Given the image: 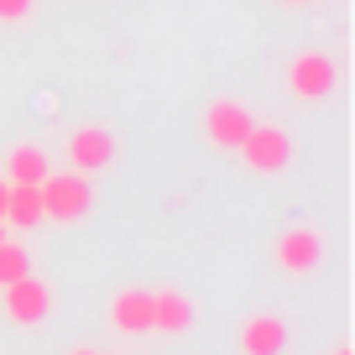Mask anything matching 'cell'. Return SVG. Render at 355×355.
<instances>
[{
	"label": "cell",
	"mask_w": 355,
	"mask_h": 355,
	"mask_svg": "<svg viewBox=\"0 0 355 355\" xmlns=\"http://www.w3.org/2000/svg\"><path fill=\"white\" fill-rule=\"evenodd\" d=\"M37 189H42V220H63V225L68 220H84L89 204H94L84 173H47Z\"/></svg>",
	"instance_id": "1"
},
{
	"label": "cell",
	"mask_w": 355,
	"mask_h": 355,
	"mask_svg": "<svg viewBox=\"0 0 355 355\" xmlns=\"http://www.w3.org/2000/svg\"><path fill=\"white\" fill-rule=\"evenodd\" d=\"M241 157L256 167V173H282L293 157V141L282 125H251V136L241 141Z\"/></svg>",
	"instance_id": "2"
},
{
	"label": "cell",
	"mask_w": 355,
	"mask_h": 355,
	"mask_svg": "<svg viewBox=\"0 0 355 355\" xmlns=\"http://www.w3.org/2000/svg\"><path fill=\"white\" fill-rule=\"evenodd\" d=\"M47 309H53V293H47L42 277L26 272V277L6 282V319H11V324H42Z\"/></svg>",
	"instance_id": "3"
},
{
	"label": "cell",
	"mask_w": 355,
	"mask_h": 355,
	"mask_svg": "<svg viewBox=\"0 0 355 355\" xmlns=\"http://www.w3.org/2000/svg\"><path fill=\"white\" fill-rule=\"evenodd\" d=\"M251 110L245 105H235V100H214L209 105V115H204V131H209V141L214 146H225V152H241V141L251 136Z\"/></svg>",
	"instance_id": "4"
},
{
	"label": "cell",
	"mask_w": 355,
	"mask_h": 355,
	"mask_svg": "<svg viewBox=\"0 0 355 355\" xmlns=\"http://www.w3.org/2000/svg\"><path fill=\"white\" fill-rule=\"evenodd\" d=\"M288 84H293L298 100H324V94L334 89V58L298 53V58H293V68H288Z\"/></svg>",
	"instance_id": "5"
},
{
	"label": "cell",
	"mask_w": 355,
	"mask_h": 355,
	"mask_svg": "<svg viewBox=\"0 0 355 355\" xmlns=\"http://www.w3.org/2000/svg\"><path fill=\"white\" fill-rule=\"evenodd\" d=\"M110 157H115V136L105 131V125H78V131L68 136V162H73L78 173H100Z\"/></svg>",
	"instance_id": "6"
},
{
	"label": "cell",
	"mask_w": 355,
	"mask_h": 355,
	"mask_svg": "<svg viewBox=\"0 0 355 355\" xmlns=\"http://www.w3.org/2000/svg\"><path fill=\"white\" fill-rule=\"evenodd\" d=\"M282 350H288V324H282L277 313H256V319H245L241 355H282Z\"/></svg>",
	"instance_id": "7"
},
{
	"label": "cell",
	"mask_w": 355,
	"mask_h": 355,
	"mask_svg": "<svg viewBox=\"0 0 355 355\" xmlns=\"http://www.w3.org/2000/svg\"><path fill=\"white\" fill-rule=\"evenodd\" d=\"M110 324L121 334H146L152 329V293L146 288H125V293H115V303H110Z\"/></svg>",
	"instance_id": "8"
},
{
	"label": "cell",
	"mask_w": 355,
	"mask_h": 355,
	"mask_svg": "<svg viewBox=\"0 0 355 355\" xmlns=\"http://www.w3.org/2000/svg\"><path fill=\"white\" fill-rule=\"evenodd\" d=\"M319 256H324V241L313 230H288L277 241V261H282V272H313L319 266Z\"/></svg>",
	"instance_id": "9"
},
{
	"label": "cell",
	"mask_w": 355,
	"mask_h": 355,
	"mask_svg": "<svg viewBox=\"0 0 355 355\" xmlns=\"http://www.w3.org/2000/svg\"><path fill=\"white\" fill-rule=\"evenodd\" d=\"M193 324V303L183 298V293H152V329H162V334H183Z\"/></svg>",
	"instance_id": "10"
},
{
	"label": "cell",
	"mask_w": 355,
	"mask_h": 355,
	"mask_svg": "<svg viewBox=\"0 0 355 355\" xmlns=\"http://www.w3.org/2000/svg\"><path fill=\"white\" fill-rule=\"evenodd\" d=\"M6 220H11L16 230H32V225L42 220V189H37V183H11V189H6Z\"/></svg>",
	"instance_id": "11"
},
{
	"label": "cell",
	"mask_w": 355,
	"mask_h": 355,
	"mask_svg": "<svg viewBox=\"0 0 355 355\" xmlns=\"http://www.w3.org/2000/svg\"><path fill=\"white\" fill-rule=\"evenodd\" d=\"M6 173H11V183H42L47 178V157L37 152V146H16V152L6 157Z\"/></svg>",
	"instance_id": "12"
},
{
	"label": "cell",
	"mask_w": 355,
	"mask_h": 355,
	"mask_svg": "<svg viewBox=\"0 0 355 355\" xmlns=\"http://www.w3.org/2000/svg\"><path fill=\"white\" fill-rule=\"evenodd\" d=\"M32 272V261H26V251L16 241H0V288L6 282H16V277H26Z\"/></svg>",
	"instance_id": "13"
},
{
	"label": "cell",
	"mask_w": 355,
	"mask_h": 355,
	"mask_svg": "<svg viewBox=\"0 0 355 355\" xmlns=\"http://www.w3.org/2000/svg\"><path fill=\"white\" fill-rule=\"evenodd\" d=\"M37 0H0V21H21V16H32Z\"/></svg>",
	"instance_id": "14"
},
{
	"label": "cell",
	"mask_w": 355,
	"mask_h": 355,
	"mask_svg": "<svg viewBox=\"0 0 355 355\" xmlns=\"http://www.w3.org/2000/svg\"><path fill=\"white\" fill-rule=\"evenodd\" d=\"M6 189H11V183H6V178H0V220H6Z\"/></svg>",
	"instance_id": "15"
},
{
	"label": "cell",
	"mask_w": 355,
	"mask_h": 355,
	"mask_svg": "<svg viewBox=\"0 0 355 355\" xmlns=\"http://www.w3.org/2000/svg\"><path fill=\"white\" fill-rule=\"evenodd\" d=\"M73 355H94V350H73Z\"/></svg>",
	"instance_id": "16"
},
{
	"label": "cell",
	"mask_w": 355,
	"mask_h": 355,
	"mask_svg": "<svg viewBox=\"0 0 355 355\" xmlns=\"http://www.w3.org/2000/svg\"><path fill=\"white\" fill-rule=\"evenodd\" d=\"M334 355H350V350H334Z\"/></svg>",
	"instance_id": "17"
},
{
	"label": "cell",
	"mask_w": 355,
	"mask_h": 355,
	"mask_svg": "<svg viewBox=\"0 0 355 355\" xmlns=\"http://www.w3.org/2000/svg\"><path fill=\"white\" fill-rule=\"evenodd\" d=\"M0 241H6V230H0Z\"/></svg>",
	"instance_id": "18"
}]
</instances>
